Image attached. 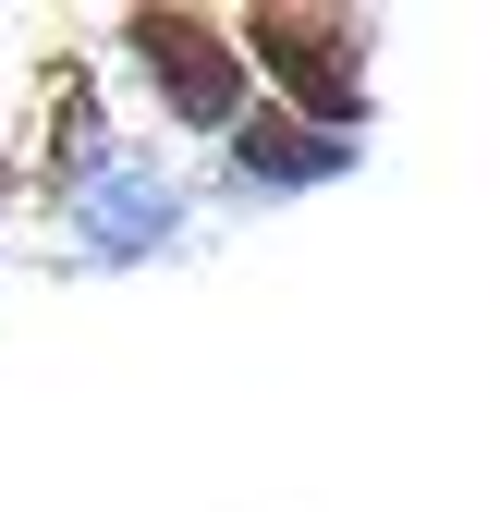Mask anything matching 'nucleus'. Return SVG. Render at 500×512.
<instances>
[{"label": "nucleus", "mask_w": 500, "mask_h": 512, "mask_svg": "<svg viewBox=\"0 0 500 512\" xmlns=\"http://www.w3.org/2000/svg\"><path fill=\"white\" fill-rule=\"evenodd\" d=\"M122 49H135V74L159 86V110L183 122V135H244V86H257V61H244L232 25L208 13H122Z\"/></svg>", "instance_id": "f03ea898"}, {"label": "nucleus", "mask_w": 500, "mask_h": 512, "mask_svg": "<svg viewBox=\"0 0 500 512\" xmlns=\"http://www.w3.org/2000/svg\"><path fill=\"white\" fill-rule=\"evenodd\" d=\"M61 244L86 256V269H135V256H171L183 244V183L159 159L122 147L110 171H86L74 196H61Z\"/></svg>", "instance_id": "7ed1b4c3"}, {"label": "nucleus", "mask_w": 500, "mask_h": 512, "mask_svg": "<svg viewBox=\"0 0 500 512\" xmlns=\"http://www.w3.org/2000/svg\"><path fill=\"white\" fill-rule=\"evenodd\" d=\"M0 208H13V171H0Z\"/></svg>", "instance_id": "39448f33"}, {"label": "nucleus", "mask_w": 500, "mask_h": 512, "mask_svg": "<svg viewBox=\"0 0 500 512\" xmlns=\"http://www.w3.org/2000/svg\"><path fill=\"white\" fill-rule=\"evenodd\" d=\"M244 61L281 86L293 122H330V135H366V25L354 13H305V0H257L232 13Z\"/></svg>", "instance_id": "f257e3e1"}, {"label": "nucleus", "mask_w": 500, "mask_h": 512, "mask_svg": "<svg viewBox=\"0 0 500 512\" xmlns=\"http://www.w3.org/2000/svg\"><path fill=\"white\" fill-rule=\"evenodd\" d=\"M366 159V135H330V122H293V110H244V135L220 147V171L244 196H318Z\"/></svg>", "instance_id": "20e7f679"}]
</instances>
